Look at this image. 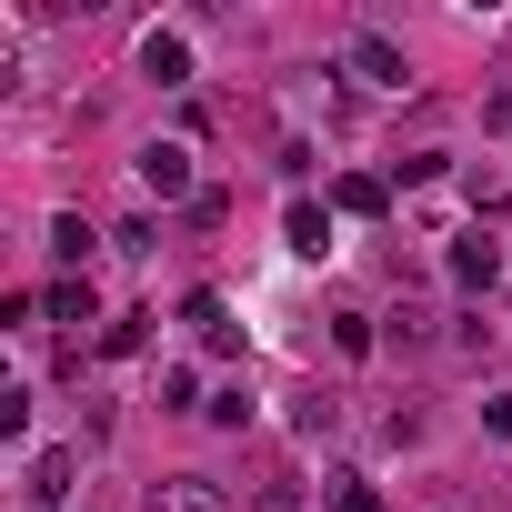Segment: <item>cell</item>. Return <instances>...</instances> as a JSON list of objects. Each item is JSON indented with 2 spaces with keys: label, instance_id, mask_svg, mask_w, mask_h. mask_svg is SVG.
I'll return each instance as SVG.
<instances>
[{
  "label": "cell",
  "instance_id": "4fadbf2b",
  "mask_svg": "<svg viewBox=\"0 0 512 512\" xmlns=\"http://www.w3.org/2000/svg\"><path fill=\"white\" fill-rule=\"evenodd\" d=\"M382 342H402V352H412V342H432V312H422V302H402V312L382 322Z\"/></svg>",
  "mask_w": 512,
  "mask_h": 512
},
{
  "label": "cell",
  "instance_id": "30bf717a",
  "mask_svg": "<svg viewBox=\"0 0 512 512\" xmlns=\"http://www.w3.org/2000/svg\"><path fill=\"white\" fill-rule=\"evenodd\" d=\"M151 322H161V312H121V322L101 332V352H111V362H131V352H151Z\"/></svg>",
  "mask_w": 512,
  "mask_h": 512
},
{
  "label": "cell",
  "instance_id": "7c38bea8",
  "mask_svg": "<svg viewBox=\"0 0 512 512\" xmlns=\"http://www.w3.org/2000/svg\"><path fill=\"white\" fill-rule=\"evenodd\" d=\"M51 251L81 272V262H91V221H81V211H61V221H51Z\"/></svg>",
  "mask_w": 512,
  "mask_h": 512
},
{
  "label": "cell",
  "instance_id": "8fae6325",
  "mask_svg": "<svg viewBox=\"0 0 512 512\" xmlns=\"http://www.w3.org/2000/svg\"><path fill=\"white\" fill-rule=\"evenodd\" d=\"M41 312H51V322H91V282H81V272H71V282H51V292H41Z\"/></svg>",
  "mask_w": 512,
  "mask_h": 512
},
{
  "label": "cell",
  "instance_id": "7a4b0ae2",
  "mask_svg": "<svg viewBox=\"0 0 512 512\" xmlns=\"http://www.w3.org/2000/svg\"><path fill=\"white\" fill-rule=\"evenodd\" d=\"M71 482H81V452H71V442H51V452H31V472H21V492H31L41 512H61V502H71Z\"/></svg>",
  "mask_w": 512,
  "mask_h": 512
},
{
  "label": "cell",
  "instance_id": "5b68a950",
  "mask_svg": "<svg viewBox=\"0 0 512 512\" xmlns=\"http://www.w3.org/2000/svg\"><path fill=\"white\" fill-rule=\"evenodd\" d=\"M141 512H231V502H221V482L171 472V482H151V502H141Z\"/></svg>",
  "mask_w": 512,
  "mask_h": 512
},
{
  "label": "cell",
  "instance_id": "5bb4252c",
  "mask_svg": "<svg viewBox=\"0 0 512 512\" xmlns=\"http://www.w3.org/2000/svg\"><path fill=\"white\" fill-rule=\"evenodd\" d=\"M332 512H382V492H372L362 472H332Z\"/></svg>",
  "mask_w": 512,
  "mask_h": 512
},
{
  "label": "cell",
  "instance_id": "8992f818",
  "mask_svg": "<svg viewBox=\"0 0 512 512\" xmlns=\"http://www.w3.org/2000/svg\"><path fill=\"white\" fill-rule=\"evenodd\" d=\"M452 282H462V292H492V282H502V241H482V231L452 241Z\"/></svg>",
  "mask_w": 512,
  "mask_h": 512
},
{
  "label": "cell",
  "instance_id": "6da1fadb",
  "mask_svg": "<svg viewBox=\"0 0 512 512\" xmlns=\"http://www.w3.org/2000/svg\"><path fill=\"white\" fill-rule=\"evenodd\" d=\"M342 71H352V81H372V91H402V81H412L402 41H382V31H352V41H342Z\"/></svg>",
  "mask_w": 512,
  "mask_h": 512
},
{
  "label": "cell",
  "instance_id": "277c9868",
  "mask_svg": "<svg viewBox=\"0 0 512 512\" xmlns=\"http://www.w3.org/2000/svg\"><path fill=\"white\" fill-rule=\"evenodd\" d=\"M141 81L181 91V81H191V41H181V31H141Z\"/></svg>",
  "mask_w": 512,
  "mask_h": 512
},
{
  "label": "cell",
  "instance_id": "ba28073f",
  "mask_svg": "<svg viewBox=\"0 0 512 512\" xmlns=\"http://www.w3.org/2000/svg\"><path fill=\"white\" fill-rule=\"evenodd\" d=\"M282 231H292V251H332V211H322V201H292Z\"/></svg>",
  "mask_w": 512,
  "mask_h": 512
},
{
  "label": "cell",
  "instance_id": "9a60e30c",
  "mask_svg": "<svg viewBox=\"0 0 512 512\" xmlns=\"http://www.w3.org/2000/svg\"><path fill=\"white\" fill-rule=\"evenodd\" d=\"M332 342H342V352H352V362H362V352H372V342H382V332H372V322H362V312H342V322H332Z\"/></svg>",
  "mask_w": 512,
  "mask_h": 512
},
{
  "label": "cell",
  "instance_id": "e0dca14e",
  "mask_svg": "<svg viewBox=\"0 0 512 512\" xmlns=\"http://www.w3.org/2000/svg\"><path fill=\"white\" fill-rule=\"evenodd\" d=\"M482 422H492V442H512V392H492V402H482Z\"/></svg>",
  "mask_w": 512,
  "mask_h": 512
},
{
  "label": "cell",
  "instance_id": "52a82bcc",
  "mask_svg": "<svg viewBox=\"0 0 512 512\" xmlns=\"http://www.w3.org/2000/svg\"><path fill=\"white\" fill-rule=\"evenodd\" d=\"M181 322H191L211 352H241V332H231V302H221V292H191V302H181Z\"/></svg>",
  "mask_w": 512,
  "mask_h": 512
},
{
  "label": "cell",
  "instance_id": "9c48e42d",
  "mask_svg": "<svg viewBox=\"0 0 512 512\" xmlns=\"http://www.w3.org/2000/svg\"><path fill=\"white\" fill-rule=\"evenodd\" d=\"M332 201H342L352 221H382V201H392V191H382L372 171H342V191H332Z\"/></svg>",
  "mask_w": 512,
  "mask_h": 512
},
{
  "label": "cell",
  "instance_id": "ac0fdd59",
  "mask_svg": "<svg viewBox=\"0 0 512 512\" xmlns=\"http://www.w3.org/2000/svg\"><path fill=\"white\" fill-rule=\"evenodd\" d=\"M251 512H302V492H292V482H272V492L251 502Z\"/></svg>",
  "mask_w": 512,
  "mask_h": 512
},
{
  "label": "cell",
  "instance_id": "3957f363",
  "mask_svg": "<svg viewBox=\"0 0 512 512\" xmlns=\"http://www.w3.org/2000/svg\"><path fill=\"white\" fill-rule=\"evenodd\" d=\"M141 191H151V201H201V191H191V151H181V141H151V151H141Z\"/></svg>",
  "mask_w": 512,
  "mask_h": 512
},
{
  "label": "cell",
  "instance_id": "2e32d148",
  "mask_svg": "<svg viewBox=\"0 0 512 512\" xmlns=\"http://www.w3.org/2000/svg\"><path fill=\"white\" fill-rule=\"evenodd\" d=\"M211 422H221V432H241V422H251V392H241V382H231V392H211Z\"/></svg>",
  "mask_w": 512,
  "mask_h": 512
}]
</instances>
